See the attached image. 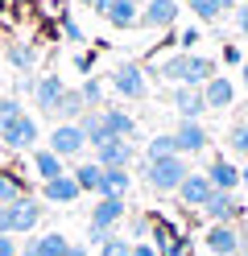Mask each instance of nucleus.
<instances>
[{
	"instance_id": "1",
	"label": "nucleus",
	"mask_w": 248,
	"mask_h": 256,
	"mask_svg": "<svg viewBox=\"0 0 248 256\" xmlns=\"http://www.w3.org/2000/svg\"><path fill=\"white\" fill-rule=\"evenodd\" d=\"M42 215H46V206L33 194H25L13 206H0V236H33V228L42 223Z\"/></svg>"
},
{
	"instance_id": "2",
	"label": "nucleus",
	"mask_w": 248,
	"mask_h": 256,
	"mask_svg": "<svg viewBox=\"0 0 248 256\" xmlns=\"http://www.w3.org/2000/svg\"><path fill=\"white\" fill-rule=\"evenodd\" d=\"M186 178H190V162L182 153L161 157V162H149V174H145L149 190H157V194H178V186Z\"/></svg>"
},
{
	"instance_id": "3",
	"label": "nucleus",
	"mask_w": 248,
	"mask_h": 256,
	"mask_svg": "<svg viewBox=\"0 0 248 256\" xmlns=\"http://www.w3.org/2000/svg\"><path fill=\"white\" fill-rule=\"evenodd\" d=\"M203 244L215 256H240L244 244H248V232L240 228V223H211L207 236H203Z\"/></svg>"
},
{
	"instance_id": "4",
	"label": "nucleus",
	"mask_w": 248,
	"mask_h": 256,
	"mask_svg": "<svg viewBox=\"0 0 248 256\" xmlns=\"http://www.w3.org/2000/svg\"><path fill=\"white\" fill-rule=\"evenodd\" d=\"M108 87L116 95H124V100H145V95H149V78H145V70L137 66V62H120V66L112 70Z\"/></svg>"
},
{
	"instance_id": "5",
	"label": "nucleus",
	"mask_w": 248,
	"mask_h": 256,
	"mask_svg": "<svg viewBox=\"0 0 248 256\" xmlns=\"http://www.w3.org/2000/svg\"><path fill=\"white\" fill-rule=\"evenodd\" d=\"M38 136H42V128H38V120L33 116H17L5 132H0V145L5 149H13V153H25V149H38Z\"/></svg>"
},
{
	"instance_id": "6",
	"label": "nucleus",
	"mask_w": 248,
	"mask_h": 256,
	"mask_svg": "<svg viewBox=\"0 0 248 256\" xmlns=\"http://www.w3.org/2000/svg\"><path fill=\"white\" fill-rule=\"evenodd\" d=\"M50 153H58L62 162H71V157H79L83 149H87V136H83L79 124H54V132H50Z\"/></svg>"
},
{
	"instance_id": "7",
	"label": "nucleus",
	"mask_w": 248,
	"mask_h": 256,
	"mask_svg": "<svg viewBox=\"0 0 248 256\" xmlns=\"http://www.w3.org/2000/svg\"><path fill=\"white\" fill-rule=\"evenodd\" d=\"M244 215H248V206H244L236 194H219V190H215L211 202L203 206V219H207V223H240Z\"/></svg>"
},
{
	"instance_id": "8",
	"label": "nucleus",
	"mask_w": 248,
	"mask_h": 256,
	"mask_svg": "<svg viewBox=\"0 0 248 256\" xmlns=\"http://www.w3.org/2000/svg\"><path fill=\"white\" fill-rule=\"evenodd\" d=\"M211 194H215L211 178H207V174H194V170H190V178L178 186V202L186 206V211H203V206L211 202Z\"/></svg>"
},
{
	"instance_id": "9",
	"label": "nucleus",
	"mask_w": 248,
	"mask_h": 256,
	"mask_svg": "<svg viewBox=\"0 0 248 256\" xmlns=\"http://www.w3.org/2000/svg\"><path fill=\"white\" fill-rule=\"evenodd\" d=\"M124 215H128V206H124V198H95V206H91V223L87 228H99V232H116L124 223Z\"/></svg>"
},
{
	"instance_id": "10",
	"label": "nucleus",
	"mask_w": 248,
	"mask_h": 256,
	"mask_svg": "<svg viewBox=\"0 0 248 256\" xmlns=\"http://www.w3.org/2000/svg\"><path fill=\"white\" fill-rule=\"evenodd\" d=\"M182 4L178 0H145L141 4V29H170L178 21Z\"/></svg>"
},
{
	"instance_id": "11",
	"label": "nucleus",
	"mask_w": 248,
	"mask_h": 256,
	"mask_svg": "<svg viewBox=\"0 0 248 256\" xmlns=\"http://www.w3.org/2000/svg\"><path fill=\"white\" fill-rule=\"evenodd\" d=\"M174 140H178V153H182V157H194V153H203V149L211 145L207 128L198 124V120H178V128H174Z\"/></svg>"
},
{
	"instance_id": "12",
	"label": "nucleus",
	"mask_w": 248,
	"mask_h": 256,
	"mask_svg": "<svg viewBox=\"0 0 248 256\" xmlns=\"http://www.w3.org/2000/svg\"><path fill=\"white\" fill-rule=\"evenodd\" d=\"M170 104L182 120H203L207 116V100H203V91L198 87H174L170 91Z\"/></svg>"
},
{
	"instance_id": "13",
	"label": "nucleus",
	"mask_w": 248,
	"mask_h": 256,
	"mask_svg": "<svg viewBox=\"0 0 248 256\" xmlns=\"http://www.w3.org/2000/svg\"><path fill=\"white\" fill-rule=\"evenodd\" d=\"M66 248H71V240L62 232H42V236H25L21 256H66Z\"/></svg>"
},
{
	"instance_id": "14",
	"label": "nucleus",
	"mask_w": 248,
	"mask_h": 256,
	"mask_svg": "<svg viewBox=\"0 0 248 256\" xmlns=\"http://www.w3.org/2000/svg\"><path fill=\"white\" fill-rule=\"evenodd\" d=\"M95 162L104 170H128L137 162V149H132V140H108V145L95 149Z\"/></svg>"
},
{
	"instance_id": "15",
	"label": "nucleus",
	"mask_w": 248,
	"mask_h": 256,
	"mask_svg": "<svg viewBox=\"0 0 248 256\" xmlns=\"http://www.w3.org/2000/svg\"><path fill=\"white\" fill-rule=\"evenodd\" d=\"M203 174L211 178V186L219 190V194H236V190H240V166L223 162V153H219V157H211V166H207Z\"/></svg>"
},
{
	"instance_id": "16",
	"label": "nucleus",
	"mask_w": 248,
	"mask_h": 256,
	"mask_svg": "<svg viewBox=\"0 0 248 256\" xmlns=\"http://www.w3.org/2000/svg\"><path fill=\"white\" fill-rule=\"evenodd\" d=\"M62 91H66L62 74H38V87H33V104H38V112H50V116H54Z\"/></svg>"
},
{
	"instance_id": "17",
	"label": "nucleus",
	"mask_w": 248,
	"mask_h": 256,
	"mask_svg": "<svg viewBox=\"0 0 248 256\" xmlns=\"http://www.w3.org/2000/svg\"><path fill=\"white\" fill-rule=\"evenodd\" d=\"M198 91H203V100H207V112H223V108L236 104V87H231V78H227V74L207 78Z\"/></svg>"
},
{
	"instance_id": "18",
	"label": "nucleus",
	"mask_w": 248,
	"mask_h": 256,
	"mask_svg": "<svg viewBox=\"0 0 248 256\" xmlns=\"http://www.w3.org/2000/svg\"><path fill=\"white\" fill-rule=\"evenodd\" d=\"M79 182L71 178V170L62 174V178H54V182H42V198L46 202H54V206H71V202H79Z\"/></svg>"
},
{
	"instance_id": "19",
	"label": "nucleus",
	"mask_w": 248,
	"mask_h": 256,
	"mask_svg": "<svg viewBox=\"0 0 248 256\" xmlns=\"http://www.w3.org/2000/svg\"><path fill=\"white\" fill-rule=\"evenodd\" d=\"M71 178L79 182V190H83V194L104 198V166H99L95 157H91V162H79V166L71 170Z\"/></svg>"
},
{
	"instance_id": "20",
	"label": "nucleus",
	"mask_w": 248,
	"mask_h": 256,
	"mask_svg": "<svg viewBox=\"0 0 248 256\" xmlns=\"http://www.w3.org/2000/svg\"><path fill=\"white\" fill-rule=\"evenodd\" d=\"M104 17H108V25H116V29H137V25H141V4H137V0H112Z\"/></svg>"
},
{
	"instance_id": "21",
	"label": "nucleus",
	"mask_w": 248,
	"mask_h": 256,
	"mask_svg": "<svg viewBox=\"0 0 248 256\" xmlns=\"http://www.w3.org/2000/svg\"><path fill=\"white\" fill-rule=\"evenodd\" d=\"M54 116H58V124H79L83 116H87V100L79 95V87H66V91H62Z\"/></svg>"
},
{
	"instance_id": "22",
	"label": "nucleus",
	"mask_w": 248,
	"mask_h": 256,
	"mask_svg": "<svg viewBox=\"0 0 248 256\" xmlns=\"http://www.w3.org/2000/svg\"><path fill=\"white\" fill-rule=\"evenodd\" d=\"M99 112H104L108 132H112L116 140H137V120H132L124 108H99Z\"/></svg>"
},
{
	"instance_id": "23",
	"label": "nucleus",
	"mask_w": 248,
	"mask_h": 256,
	"mask_svg": "<svg viewBox=\"0 0 248 256\" xmlns=\"http://www.w3.org/2000/svg\"><path fill=\"white\" fill-rule=\"evenodd\" d=\"M79 128H83V136H87V145H91V149H99V145H108V140H116V136L108 132L104 112H87V116L79 120Z\"/></svg>"
},
{
	"instance_id": "24",
	"label": "nucleus",
	"mask_w": 248,
	"mask_h": 256,
	"mask_svg": "<svg viewBox=\"0 0 248 256\" xmlns=\"http://www.w3.org/2000/svg\"><path fill=\"white\" fill-rule=\"evenodd\" d=\"M207 78H215V62L203 54H186V74H182V87H203Z\"/></svg>"
},
{
	"instance_id": "25",
	"label": "nucleus",
	"mask_w": 248,
	"mask_h": 256,
	"mask_svg": "<svg viewBox=\"0 0 248 256\" xmlns=\"http://www.w3.org/2000/svg\"><path fill=\"white\" fill-rule=\"evenodd\" d=\"M33 174H38L42 182H54V178H62V174H66V166H62V157H58V153H50V149H33Z\"/></svg>"
},
{
	"instance_id": "26",
	"label": "nucleus",
	"mask_w": 248,
	"mask_h": 256,
	"mask_svg": "<svg viewBox=\"0 0 248 256\" xmlns=\"http://www.w3.org/2000/svg\"><path fill=\"white\" fill-rule=\"evenodd\" d=\"M132 174L128 170H104V198H128Z\"/></svg>"
},
{
	"instance_id": "27",
	"label": "nucleus",
	"mask_w": 248,
	"mask_h": 256,
	"mask_svg": "<svg viewBox=\"0 0 248 256\" xmlns=\"http://www.w3.org/2000/svg\"><path fill=\"white\" fill-rule=\"evenodd\" d=\"M29 194V186L17 178V174H9V170H0V206H13V202H21Z\"/></svg>"
},
{
	"instance_id": "28",
	"label": "nucleus",
	"mask_w": 248,
	"mask_h": 256,
	"mask_svg": "<svg viewBox=\"0 0 248 256\" xmlns=\"http://www.w3.org/2000/svg\"><path fill=\"white\" fill-rule=\"evenodd\" d=\"M79 95L87 100V112H99V108H104V95H108V83H104V78H95V74H87V78H83V87H79Z\"/></svg>"
},
{
	"instance_id": "29",
	"label": "nucleus",
	"mask_w": 248,
	"mask_h": 256,
	"mask_svg": "<svg viewBox=\"0 0 248 256\" xmlns=\"http://www.w3.org/2000/svg\"><path fill=\"white\" fill-rule=\"evenodd\" d=\"M174 153H178L174 132H157V136L145 145V162H161V157H174Z\"/></svg>"
},
{
	"instance_id": "30",
	"label": "nucleus",
	"mask_w": 248,
	"mask_h": 256,
	"mask_svg": "<svg viewBox=\"0 0 248 256\" xmlns=\"http://www.w3.org/2000/svg\"><path fill=\"white\" fill-rule=\"evenodd\" d=\"M157 74L165 78V83L182 87V74H186V54H170V58H161V62H157Z\"/></svg>"
},
{
	"instance_id": "31",
	"label": "nucleus",
	"mask_w": 248,
	"mask_h": 256,
	"mask_svg": "<svg viewBox=\"0 0 248 256\" xmlns=\"http://www.w3.org/2000/svg\"><path fill=\"white\" fill-rule=\"evenodd\" d=\"M227 149L248 162V120H236V124L227 128Z\"/></svg>"
},
{
	"instance_id": "32",
	"label": "nucleus",
	"mask_w": 248,
	"mask_h": 256,
	"mask_svg": "<svg viewBox=\"0 0 248 256\" xmlns=\"http://www.w3.org/2000/svg\"><path fill=\"white\" fill-rule=\"evenodd\" d=\"M190 12H194V17L198 21H219L223 17V12H227V4H223V0H190Z\"/></svg>"
},
{
	"instance_id": "33",
	"label": "nucleus",
	"mask_w": 248,
	"mask_h": 256,
	"mask_svg": "<svg viewBox=\"0 0 248 256\" xmlns=\"http://www.w3.org/2000/svg\"><path fill=\"white\" fill-rule=\"evenodd\" d=\"M9 62H13L21 74H29L33 62H38V50H33V46H17V42H13V46H9Z\"/></svg>"
},
{
	"instance_id": "34",
	"label": "nucleus",
	"mask_w": 248,
	"mask_h": 256,
	"mask_svg": "<svg viewBox=\"0 0 248 256\" xmlns=\"http://www.w3.org/2000/svg\"><path fill=\"white\" fill-rule=\"evenodd\" d=\"M99 256H132V240L112 232V236L104 240V248H99Z\"/></svg>"
},
{
	"instance_id": "35",
	"label": "nucleus",
	"mask_w": 248,
	"mask_h": 256,
	"mask_svg": "<svg viewBox=\"0 0 248 256\" xmlns=\"http://www.w3.org/2000/svg\"><path fill=\"white\" fill-rule=\"evenodd\" d=\"M17 116H21V100H17V95H0V132H5Z\"/></svg>"
},
{
	"instance_id": "36",
	"label": "nucleus",
	"mask_w": 248,
	"mask_h": 256,
	"mask_svg": "<svg viewBox=\"0 0 248 256\" xmlns=\"http://www.w3.org/2000/svg\"><path fill=\"white\" fill-rule=\"evenodd\" d=\"M58 29L66 34V42H87V38H83V29L75 25V17H71V12H58Z\"/></svg>"
},
{
	"instance_id": "37",
	"label": "nucleus",
	"mask_w": 248,
	"mask_h": 256,
	"mask_svg": "<svg viewBox=\"0 0 248 256\" xmlns=\"http://www.w3.org/2000/svg\"><path fill=\"white\" fill-rule=\"evenodd\" d=\"M198 42H203V34H198L194 25H186V29H182V34H178V46H182V54H190V50H194Z\"/></svg>"
},
{
	"instance_id": "38",
	"label": "nucleus",
	"mask_w": 248,
	"mask_h": 256,
	"mask_svg": "<svg viewBox=\"0 0 248 256\" xmlns=\"http://www.w3.org/2000/svg\"><path fill=\"white\" fill-rule=\"evenodd\" d=\"M128 232H132V244H141V240L149 236V219H141V215H137V219H132V228H128Z\"/></svg>"
},
{
	"instance_id": "39",
	"label": "nucleus",
	"mask_w": 248,
	"mask_h": 256,
	"mask_svg": "<svg viewBox=\"0 0 248 256\" xmlns=\"http://www.w3.org/2000/svg\"><path fill=\"white\" fill-rule=\"evenodd\" d=\"M0 256H21V248H17V236H0Z\"/></svg>"
},
{
	"instance_id": "40",
	"label": "nucleus",
	"mask_w": 248,
	"mask_h": 256,
	"mask_svg": "<svg viewBox=\"0 0 248 256\" xmlns=\"http://www.w3.org/2000/svg\"><path fill=\"white\" fill-rule=\"evenodd\" d=\"M236 29L248 38V4H240V8H236Z\"/></svg>"
},
{
	"instance_id": "41",
	"label": "nucleus",
	"mask_w": 248,
	"mask_h": 256,
	"mask_svg": "<svg viewBox=\"0 0 248 256\" xmlns=\"http://www.w3.org/2000/svg\"><path fill=\"white\" fill-rule=\"evenodd\" d=\"M223 62H231V66H244V54L236 50V46H227V50H223Z\"/></svg>"
},
{
	"instance_id": "42",
	"label": "nucleus",
	"mask_w": 248,
	"mask_h": 256,
	"mask_svg": "<svg viewBox=\"0 0 248 256\" xmlns=\"http://www.w3.org/2000/svg\"><path fill=\"white\" fill-rule=\"evenodd\" d=\"M132 256H157V248L149 240H141V244H132Z\"/></svg>"
},
{
	"instance_id": "43",
	"label": "nucleus",
	"mask_w": 248,
	"mask_h": 256,
	"mask_svg": "<svg viewBox=\"0 0 248 256\" xmlns=\"http://www.w3.org/2000/svg\"><path fill=\"white\" fill-rule=\"evenodd\" d=\"M79 4H83V8H91V12H108L112 0H79Z\"/></svg>"
},
{
	"instance_id": "44",
	"label": "nucleus",
	"mask_w": 248,
	"mask_h": 256,
	"mask_svg": "<svg viewBox=\"0 0 248 256\" xmlns=\"http://www.w3.org/2000/svg\"><path fill=\"white\" fill-rule=\"evenodd\" d=\"M66 256H87V244H71V248H66Z\"/></svg>"
},
{
	"instance_id": "45",
	"label": "nucleus",
	"mask_w": 248,
	"mask_h": 256,
	"mask_svg": "<svg viewBox=\"0 0 248 256\" xmlns=\"http://www.w3.org/2000/svg\"><path fill=\"white\" fill-rule=\"evenodd\" d=\"M223 4H227V12H236L240 4H248V0H223Z\"/></svg>"
},
{
	"instance_id": "46",
	"label": "nucleus",
	"mask_w": 248,
	"mask_h": 256,
	"mask_svg": "<svg viewBox=\"0 0 248 256\" xmlns=\"http://www.w3.org/2000/svg\"><path fill=\"white\" fill-rule=\"evenodd\" d=\"M240 186L248 190V166H240Z\"/></svg>"
},
{
	"instance_id": "47",
	"label": "nucleus",
	"mask_w": 248,
	"mask_h": 256,
	"mask_svg": "<svg viewBox=\"0 0 248 256\" xmlns=\"http://www.w3.org/2000/svg\"><path fill=\"white\" fill-rule=\"evenodd\" d=\"M240 78H244V87H248V58H244V66H240Z\"/></svg>"
},
{
	"instance_id": "48",
	"label": "nucleus",
	"mask_w": 248,
	"mask_h": 256,
	"mask_svg": "<svg viewBox=\"0 0 248 256\" xmlns=\"http://www.w3.org/2000/svg\"><path fill=\"white\" fill-rule=\"evenodd\" d=\"M0 46H5V25H0Z\"/></svg>"
},
{
	"instance_id": "49",
	"label": "nucleus",
	"mask_w": 248,
	"mask_h": 256,
	"mask_svg": "<svg viewBox=\"0 0 248 256\" xmlns=\"http://www.w3.org/2000/svg\"><path fill=\"white\" fill-rule=\"evenodd\" d=\"M240 256H248V244H244V252H240Z\"/></svg>"
},
{
	"instance_id": "50",
	"label": "nucleus",
	"mask_w": 248,
	"mask_h": 256,
	"mask_svg": "<svg viewBox=\"0 0 248 256\" xmlns=\"http://www.w3.org/2000/svg\"><path fill=\"white\" fill-rule=\"evenodd\" d=\"M178 4H190V0H178Z\"/></svg>"
},
{
	"instance_id": "51",
	"label": "nucleus",
	"mask_w": 248,
	"mask_h": 256,
	"mask_svg": "<svg viewBox=\"0 0 248 256\" xmlns=\"http://www.w3.org/2000/svg\"><path fill=\"white\" fill-rule=\"evenodd\" d=\"M137 4H145V0H137Z\"/></svg>"
},
{
	"instance_id": "52",
	"label": "nucleus",
	"mask_w": 248,
	"mask_h": 256,
	"mask_svg": "<svg viewBox=\"0 0 248 256\" xmlns=\"http://www.w3.org/2000/svg\"><path fill=\"white\" fill-rule=\"evenodd\" d=\"M186 256H194V252H186Z\"/></svg>"
}]
</instances>
